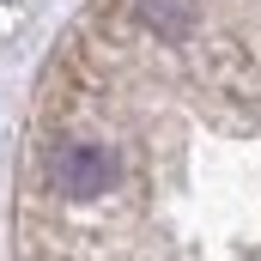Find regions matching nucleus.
<instances>
[{
  "instance_id": "1",
  "label": "nucleus",
  "mask_w": 261,
  "mask_h": 261,
  "mask_svg": "<svg viewBox=\"0 0 261 261\" xmlns=\"http://www.w3.org/2000/svg\"><path fill=\"white\" fill-rule=\"evenodd\" d=\"M122 176V158L103 146V140H61L49 152V189L67 200H91V195H110Z\"/></svg>"
},
{
  "instance_id": "2",
  "label": "nucleus",
  "mask_w": 261,
  "mask_h": 261,
  "mask_svg": "<svg viewBox=\"0 0 261 261\" xmlns=\"http://www.w3.org/2000/svg\"><path fill=\"white\" fill-rule=\"evenodd\" d=\"M134 12L158 37H189V24H195V0H134Z\"/></svg>"
}]
</instances>
